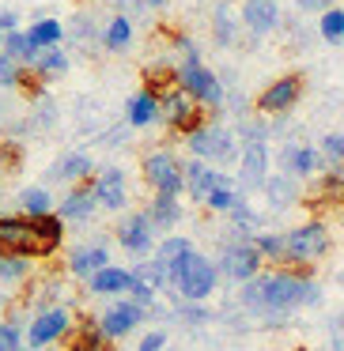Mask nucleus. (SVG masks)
Segmentation results:
<instances>
[{
  "mask_svg": "<svg viewBox=\"0 0 344 351\" xmlns=\"http://www.w3.org/2000/svg\"><path fill=\"white\" fill-rule=\"evenodd\" d=\"M246 313L261 317L265 325H284L299 306H318L321 291L310 280V268L291 265V268H268L257 280L242 283V295H238Z\"/></svg>",
  "mask_w": 344,
  "mask_h": 351,
  "instance_id": "obj_1",
  "label": "nucleus"
},
{
  "mask_svg": "<svg viewBox=\"0 0 344 351\" xmlns=\"http://www.w3.org/2000/svg\"><path fill=\"white\" fill-rule=\"evenodd\" d=\"M65 242V219L61 215H0V253H16L31 261H49Z\"/></svg>",
  "mask_w": 344,
  "mask_h": 351,
  "instance_id": "obj_2",
  "label": "nucleus"
},
{
  "mask_svg": "<svg viewBox=\"0 0 344 351\" xmlns=\"http://www.w3.org/2000/svg\"><path fill=\"white\" fill-rule=\"evenodd\" d=\"M216 287H220V265H216L212 257H205V253L185 257L182 265L170 272V291H174L178 298H185V302H205Z\"/></svg>",
  "mask_w": 344,
  "mask_h": 351,
  "instance_id": "obj_3",
  "label": "nucleus"
},
{
  "mask_svg": "<svg viewBox=\"0 0 344 351\" xmlns=\"http://www.w3.org/2000/svg\"><path fill=\"white\" fill-rule=\"evenodd\" d=\"M178 87H182L200 110H208V114L227 106V87H223V80L216 76L205 61H182L178 64Z\"/></svg>",
  "mask_w": 344,
  "mask_h": 351,
  "instance_id": "obj_4",
  "label": "nucleus"
},
{
  "mask_svg": "<svg viewBox=\"0 0 344 351\" xmlns=\"http://www.w3.org/2000/svg\"><path fill=\"white\" fill-rule=\"evenodd\" d=\"M284 242H288V268L291 265L314 268L333 250V234H329V227L321 219H310V223H299V227L284 230Z\"/></svg>",
  "mask_w": 344,
  "mask_h": 351,
  "instance_id": "obj_5",
  "label": "nucleus"
},
{
  "mask_svg": "<svg viewBox=\"0 0 344 351\" xmlns=\"http://www.w3.org/2000/svg\"><path fill=\"white\" fill-rule=\"evenodd\" d=\"M185 144H190L193 159L208 162V167H227V162L238 159V136L227 129V125H220V121L200 125L193 136H185Z\"/></svg>",
  "mask_w": 344,
  "mask_h": 351,
  "instance_id": "obj_6",
  "label": "nucleus"
},
{
  "mask_svg": "<svg viewBox=\"0 0 344 351\" xmlns=\"http://www.w3.org/2000/svg\"><path fill=\"white\" fill-rule=\"evenodd\" d=\"M303 91H306L303 72H284V76H276L273 84H265V91L253 99V110H257L261 117H268V121H276V117H288L291 110L299 106Z\"/></svg>",
  "mask_w": 344,
  "mask_h": 351,
  "instance_id": "obj_7",
  "label": "nucleus"
},
{
  "mask_svg": "<svg viewBox=\"0 0 344 351\" xmlns=\"http://www.w3.org/2000/svg\"><path fill=\"white\" fill-rule=\"evenodd\" d=\"M140 170H144V182L152 185V193H163V197H182L185 193V162H178V155L167 147L148 152Z\"/></svg>",
  "mask_w": 344,
  "mask_h": 351,
  "instance_id": "obj_8",
  "label": "nucleus"
},
{
  "mask_svg": "<svg viewBox=\"0 0 344 351\" xmlns=\"http://www.w3.org/2000/svg\"><path fill=\"white\" fill-rule=\"evenodd\" d=\"M159 110H163V121L174 136H193L200 125H208V110H200L182 87H170L167 95H159Z\"/></svg>",
  "mask_w": 344,
  "mask_h": 351,
  "instance_id": "obj_9",
  "label": "nucleus"
},
{
  "mask_svg": "<svg viewBox=\"0 0 344 351\" xmlns=\"http://www.w3.org/2000/svg\"><path fill=\"white\" fill-rule=\"evenodd\" d=\"M261 268H265V257L253 242H223L220 276H227L231 283H250L261 276Z\"/></svg>",
  "mask_w": 344,
  "mask_h": 351,
  "instance_id": "obj_10",
  "label": "nucleus"
},
{
  "mask_svg": "<svg viewBox=\"0 0 344 351\" xmlns=\"http://www.w3.org/2000/svg\"><path fill=\"white\" fill-rule=\"evenodd\" d=\"M72 328H76L72 325V313L65 306H54V310H42L27 321V343L31 348H54V343L69 340Z\"/></svg>",
  "mask_w": 344,
  "mask_h": 351,
  "instance_id": "obj_11",
  "label": "nucleus"
},
{
  "mask_svg": "<svg viewBox=\"0 0 344 351\" xmlns=\"http://www.w3.org/2000/svg\"><path fill=\"white\" fill-rule=\"evenodd\" d=\"M144 317H148L144 306H137L133 298H117V302H110L106 310L99 313V325H102V332H106L110 340H125L129 332H137Z\"/></svg>",
  "mask_w": 344,
  "mask_h": 351,
  "instance_id": "obj_12",
  "label": "nucleus"
},
{
  "mask_svg": "<svg viewBox=\"0 0 344 351\" xmlns=\"http://www.w3.org/2000/svg\"><path fill=\"white\" fill-rule=\"evenodd\" d=\"M114 238H117V245H122L125 253L148 257V253H152V242H155V227H152V219H148L144 212H129L114 227Z\"/></svg>",
  "mask_w": 344,
  "mask_h": 351,
  "instance_id": "obj_13",
  "label": "nucleus"
},
{
  "mask_svg": "<svg viewBox=\"0 0 344 351\" xmlns=\"http://www.w3.org/2000/svg\"><path fill=\"white\" fill-rule=\"evenodd\" d=\"M238 19H242V27L253 34V38L276 34V31H280V23H284L280 0H242V8H238Z\"/></svg>",
  "mask_w": 344,
  "mask_h": 351,
  "instance_id": "obj_14",
  "label": "nucleus"
},
{
  "mask_svg": "<svg viewBox=\"0 0 344 351\" xmlns=\"http://www.w3.org/2000/svg\"><path fill=\"white\" fill-rule=\"evenodd\" d=\"M238 189L253 193V189H265L268 185V144H250L242 147L238 155Z\"/></svg>",
  "mask_w": 344,
  "mask_h": 351,
  "instance_id": "obj_15",
  "label": "nucleus"
},
{
  "mask_svg": "<svg viewBox=\"0 0 344 351\" xmlns=\"http://www.w3.org/2000/svg\"><path fill=\"white\" fill-rule=\"evenodd\" d=\"M318 170H325V159H321L318 147H310V144H284L280 174L295 178V182H306V178H314Z\"/></svg>",
  "mask_w": 344,
  "mask_h": 351,
  "instance_id": "obj_16",
  "label": "nucleus"
},
{
  "mask_svg": "<svg viewBox=\"0 0 344 351\" xmlns=\"http://www.w3.org/2000/svg\"><path fill=\"white\" fill-rule=\"evenodd\" d=\"M95 185V197H99V208L106 212H122L129 208V182H125V170L122 167H106L91 178Z\"/></svg>",
  "mask_w": 344,
  "mask_h": 351,
  "instance_id": "obj_17",
  "label": "nucleus"
},
{
  "mask_svg": "<svg viewBox=\"0 0 344 351\" xmlns=\"http://www.w3.org/2000/svg\"><path fill=\"white\" fill-rule=\"evenodd\" d=\"M227 182H231V178L223 174V170L208 167V162H200V159L185 162V193H190L197 204H208V197H212L220 185H227Z\"/></svg>",
  "mask_w": 344,
  "mask_h": 351,
  "instance_id": "obj_18",
  "label": "nucleus"
},
{
  "mask_svg": "<svg viewBox=\"0 0 344 351\" xmlns=\"http://www.w3.org/2000/svg\"><path fill=\"white\" fill-rule=\"evenodd\" d=\"M95 212H99V197H95L91 182L72 185V189L61 197V204H57V215H61L65 223H87Z\"/></svg>",
  "mask_w": 344,
  "mask_h": 351,
  "instance_id": "obj_19",
  "label": "nucleus"
},
{
  "mask_svg": "<svg viewBox=\"0 0 344 351\" xmlns=\"http://www.w3.org/2000/svg\"><path fill=\"white\" fill-rule=\"evenodd\" d=\"M306 204L314 208V212H336V208H344V167L341 170H325V174L314 182V189L306 193Z\"/></svg>",
  "mask_w": 344,
  "mask_h": 351,
  "instance_id": "obj_20",
  "label": "nucleus"
},
{
  "mask_svg": "<svg viewBox=\"0 0 344 351\" xmlns=\"http://www.w3.org/2000/svg\"><path fill=\"white\" fill-rule=\"evenodd\" d=\"M102 268H110V250L102 242L76 245V250L69 253V276H76V280H91Z\"/></svg>",
  "mask_w": 344,
  "mask_h": 351,
  "instance_id": "obj_21",
  "label": "nucleus"
},
{
  "mask_svg": "<svg viewBox=\"0 0 344 351\" xmlns=\"http://www.w3.org/2000/svg\"><path fill=\"white\" fill-rule=\"evenodd\" d=\"M87 291L99 298H117V295H129L133 291V268H122V265H110L102 272H95L87 280Z\"/></svg>",
  "mask_w": 344,
  "mask_h": 351,
  "instance_id": "obj_22",
  "label": "nucleus"
},
{
  "mask_svg": "<svg viewBox=\"0 0 344 351\" xmlns=\"http://www.w3.org/2000/svg\"><path fill=\"white\" fill-rule=\"evenodd\" d=\"M110 336L102 332V325H99V317H84V321H76V328L69 332V351H114L110 348Z\"/></svg>",
  "mask_w": 344,
  "mask_h": 351,
  "instance_id": "obj_23",
  "label": "nucleus"
},
{
  "mask_svg": "<svg viewBox=\"0 0 344 351\" xmlns=\"http://www.w3.org/2000/svg\"><path fill=\"white\" fill-rule=\"evenodd\" d=\"M125 121L133 125V129H148V125L163 121V110H159V95L155 91H137L129 99V106H125Z\"/></svg>",
  "mask_w": 344,
  "mask_h": 351,
  "instance_id": "obj_24",
  "label": "nucleus"
},
{
  "mask_svg": "<svg viewBox=\"0 0 344 351\" xmlns=\"http://www.w3.org/2000/svg\"><path fill=\"white\" fill-rule=\"evenodd\" d=\"M193 253H197V250H193V242H190L185 234H167L159 245H155V257H152V261H155V265H159L163 272L170 276V272H174V268L185 261V257H193Z\"/></svg>",
  "mask_w": 344,
  "mask_h": 351,
  "instance_id": "obj_25",
  "label": "nucleus"
},
{
  "mask_svg": "<svg viewBox=\"0 0 344 351\" xmlns=\"http://www.w3.org/2000/svg\"><path fill=\"white\" fill-rule=\"evenodd\" d=\"M144 215L152 219L155 234H159V230H174L178 223H182V204H178V197H163V193H155L152 204L144 208Z\"/></svg>",
  "mask_w": 344,
  "mask_h": 351,
  "instance_id": "obj_26",
  "label": "nucleus"
},
{
  "mask_svg": "<svg viewBox=\"0 0 344 351\" xmlns=\"http://www.w3.org/2000/svg\"><path fill=\"white\" fill-rule=\"evenodd\" d=\"M265 197H268V208H273V212H284V208H291V204L303 200V189H299L295 178L273 174V178H268V185H265Z\"/></svg>",
  "mask_w": 344,
  "mask_h": 351,
  "instance_id": "obj_27",
  "label": "nucleus"
},
{
  "mask_svg": "<svg viewBox=\"0 0 344 351\" xmlns=\"http://www.w3.org/2000/svg\"><path fill=\"white\" fill-rule=\"evenodd\" d=\"M91 174H95V162H91V155H84V152L65 155V159L54 167V178H57V182H69V185L91 182Z\"/></svg>",
  "mask_w": 344,
  "mask_h": 351,
  "instance_id": "obj_28",
  "label": "nucleus"
},
{
  "mask_svg": "<svg viewBox=\"0 0 344 351\" xmlns=\"http://www.w3.org/2000/svg\"><path fill=\"white\" fill-rule=\"evenodd\" d=\"M34 276V261L31 257H16V253H0V283L4 287L23 291Z\"/></svg>",
  "mask_w": 344,
  "mask_h": 351,
  "instance_id": "obj_29",
  "label": "nucleus"
},
{
  "mask_svg": "<svg viewBox=\"0 0 344 351\" xmlns=\"http://www.w3.org/2000/svg\"><path fill=\"white\" fill-rule=\"evenodd\" d=\"M238 31H242V19H238L227 4H220V8L212 12V42L223 49H231V46H238Z\"/></svg>",
  "mask_w": 344,
  "mask_h": 351,
  "instance_id": "obj_30",
  "label": "nucleus"
},
{
  "mask_svg": "<svg viewBox=\"0 0 344 351\" xmlns=\"http://www.w3.org/2000/svg\"><path fill=\"white\" fill-rule=\"evenodd\" d=\"M19 215H31V219H42V215H54V193L46 185H27L19 193Z\"/></svg>",
  "mask_w": 344,
  "mask_h": 351,
  "instance_id": "obj_31",
  "label": "nucleus"
},
{
  "mask_svg": "<svg viewBox=\"0 0 344 351\" xmlns=\"http://www.w3.org/2000/svg\"><path fill=\"white\" fill-rule=\"evenodd\" d=\"M253 245L261 250L265 265H273V268H288V242H284L280 230H261V234L253 238Z\"/></svg>",
  "mask_w": 344,
  "mask_h": 351,
  "instance_id": "obj_32",
  "label": "nucleus"
},
{
  "mask_svg": "<svg viewBox=\"0 0 344 351\" xmlns=\"http://www.w3.org/2000/svg\"><path fill=\"white\" fill-rule=\"evenodd\" d=\"M102 46L110 49V53H122V49L133 46V19L129 16H114L106 23V31H102Z\"/></svg>",
  "mask_w": 344,
  "mask_h": 351,
  "instance_id": "obj_33",
  "label": "nucleus"
},
{
  "mask_svg": "<svg viewBox=\"0 0 344 351\" xmlns=\"http://www.w3.org/2000/svg\"><path fill=\"white\" fill-rule=\"evenodd\" d=\"M27 38H31V46L38 49H57L61 46V38H65V27L57 23V19H38V23L31 27V31H27Z\"/></svg>",
  "mask_w": 344,
  "mask_h": 351,
  "instance_id": "obj_34",
  "label": "nucleus"
},
{
  "mask_svg": "<svg viewBox=\"0 0 344 351\" xmlns=\"http://www.w3.org/2000/svg\"><path fill=\"white\" fill-rule=\"evenodd\" d=\"M69 72V57L61 53V49H42L38 61H34V76L38 80H57Z\"/></svg>",
  "mask_w": 344,
  "mask_h": 351,
  "instance_id": "obj_35",
  "label": "nucleus"
},
{
  "mask_svg": "<svg viewBox=\"0 0 344 351\" xmlns=\"http://www.w3.org/2000/svg\"><path fill=\"white\" fill-rule=\"evenodd\" d=\"M318 34L321 42H329V46H341L344 42V8H329L318 16Z\"/></svg>",
  "mask_w": 344,
  "mask_h": 351,
  "instance_id": "obj_36",
  "label": "nucleus"
},
{
  "mask_svg": "<svg viewBox=\"0 0 344 351\" xmlns=\"http://www.w3.org/2000/svg\"><path fill=\"white\" fill-rule=\"evenodd\" d=\"M4 53L8 57H16V61H27V64H34L38 61V49L31 46V38H27V31H12V34H4Z\"/></svg>",
  "mask_w": 344,
  "mask_h": 351,
  "instance_id": "obj_37",
  "label": "nucleus"
},
{
  "mask_svg": "<svg viewBox=\"0 0 344 351\" xmlns=\"http://www.w3.org/2000/svg\"><path fill=\"white\" fill-rule=\"evenodd\" d=\"M242 197H246V193L238 189L235 182H227V185H220V189H216L212 197H208V204H205V208H212V212H223V215H231L238 204H242Z\"/></svg>",
  "mask_w": 344,
  "mask_h": 351,
  "instance_id": "obj_38",
  "label": "nucleus"
},
{
  "mask_svg": "<svg viewBox=\"0 0 344 351\" xmlns=\"http://www.w3.org/2000/svg\"><path fill=\"white\" fill-rule=\"evenodd\" d=\"M318 152L325 159V170H341L344 167V132H325Z\"/></svg>",
  "mask_w": 344,
  "mask_h": 351,
  "instance_id": "obj_39",
  "label": "nucleus"
},
{
  "mask_svg": "<svg viewBox=\"0 0 344 351\" xmlns=\"http://www.w3.org/2000/svg\"><path fill=\"white\" fill-rule=\"evenodd\" d=\"M23 325L19 321H0V351H23Z\"/></svg>",
  "mask_w": 344,
  "mask_h": 351,
  "instance_id": "obj_40",
  "label": "nucleus"
},
{
  "mask_svg": "<svg viewBox=\"0 0 344 351\" xmlns=\"http://www.w3.org/2000/svg\"><path fill=\"white\" fill-rule=\"evenodd\" d=\"M174 313L185 321V325H205V321H212V313L205 310V302H185V298L174 302Z\"/></svg>",
  "mask_w": 344,
  "mask_h": 351,
  "instance_id": "obj_41",
  "label": "nucleus"
},
{
  "mask_svg": "<svg viewBox=\"0 0 344 351\" xmlns=\"http://www.w3.org/2000/svg\"><path fill=\"white\" fill-rule=\"evenodd\" d=\"M23 84V69H19L16 57L0 53V87H19Z\"/></svg>",
  "mask_w": 344,
  "mask_h": 351,
  "instance_id": "obj_42",
  "label": "nucleus"
},
{
  "mask_svg": "<svg viewBox=\"0 0 344 351\" xmlns=\"http://www.w3.org/2000/svg\"><path fill=\"white\" fill-rule=\"evenodd\" d=\"M155 295H159V291L152 287V283H140L137 276H133V291H129V298L137 306H144V310H155Z\"/></svg>",
  "mask_w": 344,
  "mask_h": 351,
  "instance_id": "obj_43",
  "label": "nucleus"
},
{
  "mask_svg": "<svg viewBox=\"0 0 344 351\" xmlns=\"http://www.w3.org/2000/svg\"><path fill=\"white\" fill-rule=\"evenodd\" d=\"M137 351H167V332H159V328H152V332L140 336Z\"/></svg>",
  "mask_w": 344,
  "mask_h": 351,
  "instance_id": "obj_44",
  "label": "nucleus"
},
{
  "mask_svg": "<svg viewBox=\"0 0 344 351\" xmlns=\"http://www.w3.org/2000/svg\"><path fill=\"white\" fill-rule=\"evenodd\" d=\"M295 8L299 12H329V8H336V0H295Z\"/></svg>",
  "mask_w": 344,
  "mask_h": 351,
  "instance_id": "obj_45",
  "label": "nucleus"
},
{
  "mask_svg": "<svg viewBox=\"0 0 344 351\" xmlns=\"http://www.w3.org/2000/svg\"><path fill=\"white\" fill-rule=\"evenodd\" d=\"M122 8H137V12H159L167 0H117Z\"/></svg>",
  "mask_w": 344,
  "mask_h": 351,
  "instance_id": "obj_46",
  "label": "nucleus"
},
{
  "mask_svg": "<svg viewBox=\"0 0 344 351\" xmlns=\"http://www.w3.org/2000/svg\"><path fill=\"white\" fill-rule=\"evenodd\" d=\"M0 31H4V34L19 31V16H16V12H0Z\"/></svg>",
  "mask_w": 344,
  "mask_h": 351,
  "instance_id": "obj_47",
  "label": "nucleus"
},
{
  "mask_svg": "<svg viewBox=\"0 0 344 351\" xmlns=\"http://www.w3.org/2000/svg\"><path fill=\"white\" fill-rule=\"evenodd\" d=\"M4 306H8V291H4V283H0V313H4Z\"/></svg>",
  "mask_w": 344,
  "mask_h": 351,
  "instance_id": "obj_48",
  "label": "nucleus"
},
{
  "mask_svg": "<svg viewBox=\"0 0 344 351\" xmlns=\"http://www.w3.org/2000/svg\"><path fill=\"white\" fill-rule=\"evenodd\" d=\"M27 351H54V348H27Z\"/></svg>",
  "mask_w": 344,
  "mask_h": 351,
  "instance_id": "obj_49",
  "label": "nucleus"
}]
</instances>
